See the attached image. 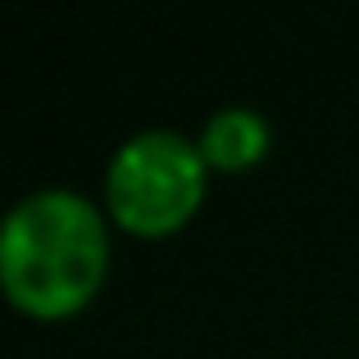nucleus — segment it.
I'll list each match as a JSON object with an SVG mask.
<instances>
[{
	"instance_id": "3",
	"label": "nucleus",
	"mask_w": 359,
	"mask_h": 359,
	"mask_svg": "<svg viewBox=\"0 0 359 359\" xmlns=\"http://www.w3.org/2000/svg\"><path fill=\"white\" fill-rule=\"evenodd\" d=\"M201 155L210 164V173H245L269 155V123L245 105L219 109L201 132Z\"/></svg>"
},
{
	"instance_id": "2",
	"label": "nucleus",
	"mask_w": 359,
	"mask_h": 359,
	"mask_svg": "<svg viewBox=\"0 0 359 359\" xmlns=\"http://www.w3.org/2000/svg\"><path fill=\"white\" fill-rule=\"evenodd\" d=\"M210 187L201 141L173 128H150L128 137L105 168L109 219L132 237H173L196 219Z\"/></svg>"
},
{
	"instance_id": "4",
	"label": "nucleus",
	"mask_w": 359,
	"mask_h": 359,
	"mask_svg": "<svg viewBox=\"0 0 359 359\" xmlns=\"http://www.w3.org/2000/svg\"><path fill=\"white\" fill-rule=\"evenodd\" d=\"M0 228H5V219H0Z\"/></svg>"
},
{
	"instance_id": "1",
	"label": "nucleus",
	"mask_w": 359,
	"mask_h": 359,
	"mask_svg": "<svg viewBox=\"0 0 359 359\" xmlns=\"http://www.w3.org/2000/svg\"><path fill=\"white\" fill-rule=\"evenodd\" d=\"M109 278V219L69 187L32 191L0 228V291L27 318H73Z\"/></svg>"
}]
</instances>
